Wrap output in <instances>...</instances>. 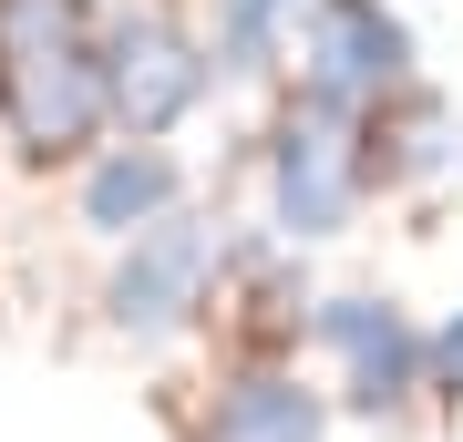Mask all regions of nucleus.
I'll return each mask as SVG.
<instances>
[{
  "label": "nucleus",
  "instance_id": "11",
  "mask_svg": "<svg viewBox=\"0 0 463 442\" xmlns=\"http://www.w3.org/2000/svg\"><path fill=\"white\" fill-rule=\"evenodd\" d=\"M432 391H443V401H463V309L432 329Z\"/></svg>",
  "mask_w": 463,
  "mask_h": 442
},
{
  "label": "nucleus",
  "instance_id": "7",
  "mask_svg": "<svg viewBox=\"0 0 463 442\" xmlns=\"http://www.w3.org/2000/svg\"><path fill=\"white\" fill-rule=\"evenodd\" d=\"M72 206H83V227H93L103 247H124V237L165 227V216L185 206V165H175L165 145H145V134L93 145V155H83V185H72Z\"/></svg>",
  "mask_w": 463,
  "mask_h": 442
},
{
  "label": "nucleus",
  "instance_id": "3",
  "mask_svg": "<svg viewBox=\"0 0 463 442\" xmlns=\"http://www.w3.org/2000/svg\"><path fill=\"white\" fill-rule=\"evenodd\" d=\"M288 62H298V103L361 124L371 103H392L402 82H422V42L392 0H309L288 32Z\"/></svg>",
  "mask_w": 463,
  "mask_h": 442
},
{
  "label": "nucleus",
  "instance_id": "8",
  "mask_svg": "<svg viewBox=\"0 0 463 442\" xmlns=\"http://www.w3.org/2000/svg\"><path fill=\"white\" fill-rule=\"evenodd\" d=\"M361 155H371V185H432V175H463V114L432 82H402L392 103L361 114Z\"/></svg>",
  "mask_w": 463,
  "mask_h": 442
},
{
  "label": "nucleus",
  "instance_id": "1",
  "mask_svg": "<svg viewBox=\"0 0 463 442\" xmlns=\"http://www.w3.org/2000/svg\"><path fill=\"white\" fill-rule=\"evenodd\" d=\"M114 124L93 0H0V134L32 165L93 155Z\"/></svg>",
  "mask_w": 463,
  "mask_h": 442
},
{
  "label": "nucleus",
  "instance_id": "9",
  "mask_svg": "<svg viewBox=\"0 0 463 442\" xmlns=\"http://www.w3.org/2000/svg\"><path fill=\"white\" fill-rule=\"evenodd\" d=\"M319 432H330V391H309L279 361L237 371L216 391V411H206V442H319Z\"/></svg>",
  "mask_w": 463,
  "mask_h": 442
},
{
  "label": "nucleus",
  "instance_id": "6",
  "mask_svg": "<svg viewBox=\"0 0 463 442\" xmlns=\"http://www.w3.org/2000/svg\"><path fill=\"white\" fill-rule=\"evenodd\" d=\"M309 340L340 361V401L350 411H402L412 391H432V329H412V309L381 288H350V298H309Z\"/></svg>",
  "mask_w": 463,
  "mask_h": 442
},
{
  "label": "nucleus",
  "instance_id": "10",
  "mask_svg": "<svg viewBox=\"0 0 463 442\" xmlns=\"http://www.w3.org/2000/svg\"><path fill=\"white\" fill-rule=\"evenodd\" d=\"M298 11H309V0H206V52H216V72H268V62L288 52Z\"/></svg>",
  "mask_w": 463,
  "mask_h": 442
},
{
  "label": "nucleus",
  "instance_id": "4",
  "mask_svg": "<svg viewBox=\"0 0 463 442\" xmlns=\"http://www.w3.org/2000/svg\"><path fill=\"white\" fill-rule=\"evenodd\" d=\"M258 185H268V227L288 247H330L350 237V216L371 206V155H361V124L319 114V103H288L279 134L258 155Z\"/></svg>",
  "mask_w": 463,
  "mask_h": 442
},
{
  "label": "nucleus",
  "instance_id": "2",
  "mask_svg": "<svg viewBox=\"0 0 463 442\" xmlns=\"http://www.w3.org/2000/svg\"><path fill=\"white\" fill-rule=\"evenodd\" d=\"M227 216H196L175 206L165 227L124 237L114 247V278H103V319L124 329V340H185L196 319L227 309Z\"/></svg>",
  "mask_w": 463,
  "mask_h": 442
},
{
  "label": "nucleus",
  "instance_id": "5",
  "mask_svg": "<svg viewBox=\"0 0 463 442\" xmlns=\"http://www.w3.org/2000/svg\"><path fill=\"white\" fill-rule=\"evenodd\" d=\"M103 93H114V134H145V145H165L175 124H196V114H206V93H216V52L185 32L175 11L134 0V11L103 21Z\"/></svg>",
  "mask_w": 463,
  "mask_h": 442
}]
</instances>
